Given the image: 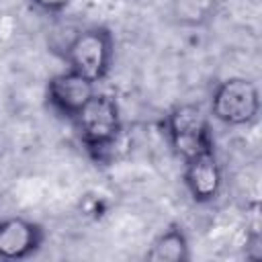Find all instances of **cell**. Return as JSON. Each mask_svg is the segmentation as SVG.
<instances>
[{"label": "cell", "mask_w": 262, "mask_h": 262, "mask_svg": "<svg viewBox=\"0 0 262 262\" xmlns=\"http://www.w3.org/2000/svg\"><path fill=\"white\" fill-rule=\"evenodd\" d=\"M74 123L82 143L96 160L111 151L123 133L119 104L111 94L104 92H94V96L76 115Z\"/></svg>", "instance_id": "6da1fadb"}, {"label": "cell", "mask_w": 262, "mask_h": 262, "mask_svg": "<svg viewBox=\"0 0 262 262\" xmlns=\"http://www.w3.org/2000/svg\"><path fill=\"white\" fill-rule=\"evenodd\" d=\"M166 135L174 154L188 162L213 151L211 123L199 104H178L166 117Z\"/></svg>", "instance_id": "7a4b0ae2"}, {"label": "cell", "mask_w": 262, "mask_h": 262, "mask_svg": "<svg viewBox=\"0 0 262 262\" xmlns=\"http://www.w3.org/2000/svg\"><path fill=\"white\" fill-rule=\"evenodd\" d=\"M115 53L113 33L106 27H88L74 35L66 47L70 70L92 80L94 84L106 78Z\"/></svg>", "instance_id": "3957f363"}, {"label": "cell", "mask_w": 262, "mask_h": 262, "mask_svg": "<svg viewBox=\"0 0 262 262\" xmlns=\"http://www.w3.org/2000/svg\"><path fill=\"white\" fill-rule=\"evenodd\" d=\"M260 92L248 78L233 76L217 84L211 98V115L229 127H244L258 119Z\"/></svg>", "instance_id": "277c9868"}, {"label": "cell", "mask_w": 262, "mask_h": 262, "mask_svg": "<svg viewBox=\"0 0 262 262\" xmlns=\"http://www.w3.org/2000/svg\"><path fill=\"white\" fill-rule=\"evenodd\" d=\"M94 92H96V84L74 70L55 74L47 82V100L51 108L72 121L84 108V104L94 96Z\"/></svg>", "instance_id": "5b68a950"}, {"label": "cell", "mask_w": 262, "mask_h": 262, "mask_svg": "<svg viewBox=\"0 0 262 262\" xmlns=\"http://www.w3.org/2000/svg\"><path fill=\"white\" fill-rule=\"evenodd\" d=\"M43 242V227L31 219L6 217L0 221V260H27L41 250Z\"/></svg>", "instance_id": "8992f818"}, {"label": "cell", "mask_w": 262, "mask_h": 262, "mask_svg": "<svg viewBox=\"0 0 262 262\" xmlns=\"http://www.w3.org/2000/svg\"><path fill=\"white\" fill-rule=\"evenodd\" d=\"M184 184L192 201L211 203L223 186V172L213 151L184 162Z\"/></svg>", "instance_id": "52a82bcc"}, {"label": "cell", "mask_w": 262, "mask_h": 262, "mask_svg": "<svg viewBox=\"0 0 262 262\" xmlns=\"http://www.w3.org/2000/svg\"><path fill=\"white\" fill-rule=\"evenodd\" d=\"M145 258L149 262H186L190 260V246H188V237L184 233V229L180 225H170L164 233H160Z\"/></svg>", "instance_id": "ba28073f"}, {"label": "cell", "mask_w": 262, "mask_h": 262, "mask_svg": "<svg viewBox=\"0 0 262 262\" xmlns=\"http://www.w3.org/2000/svg\"><path fill=\"white\" fill-rule=\"evenodd\" d=\"M72 0H33V4L43 10V12H49V14H57L61 10H66L70 6Z\"/></svg>", "instance_id": "9c48e42d"}]
</instances>
